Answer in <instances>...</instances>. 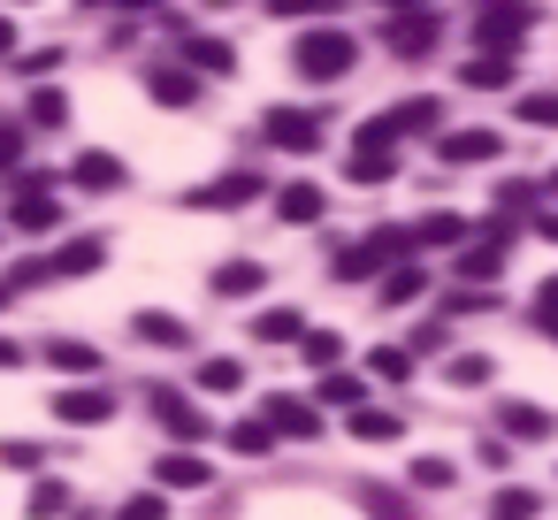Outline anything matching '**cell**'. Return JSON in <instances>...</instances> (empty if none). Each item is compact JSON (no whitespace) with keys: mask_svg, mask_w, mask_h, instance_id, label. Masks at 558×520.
Returning <instances> with one entry per match:
<instances>
[{"mask_svg":"<svg viewBox=\"0 0 558 520\" xmlns=\"http://www.w3.org/2000/svg\"><path fill=\"white\" fill-rule=\"evenodd\" d=\"M24 123H32V131H62V123H70V100H62L54 85H39V93H32V116H24Z\"/></svg>","mask_w":558,"mask_h":520,"instance_id":"cell-34","label":"cell"},{"mask_svg":"<svg viewBox=\"0 0 558 520\" xmlns=\"http://www.w3.org/2000/svg\"><path fill=\"white\" fill-rule=\"evenodd\" d=\"M253 337H260V344H299V337H306V314H299V306H260V314H253Z\"/></svg>","mask_w":558,"mask_h":520,"instance_id":"cell-22","label":"cell"},{"mask_svg":"<svg viewBox=\"0 0 558 520\" xmlns=\"http://www.w3.org/2000/svg\"><path fill=\"white\" fill-rule=\"evenodd\" d=\"M489 520H535V489H497V512Z\"/></svg>","mask_w":558,"mask_h":520,"instance_id":"cell-44","label":"cell"},{"mask_svg":"<svg viewBox=\"0 0 558 520\" xmlns=\"http://www.w3.org/2000/svg\"><path fill=\"white\" fill-rule=\"evenodd\" d=\"M131 337H138V344H161V352H184V344H192V329H184L177 314H154V306L131 314Z\"/></svg>","mask_w":558,"mask_h":520,"instance_id":"cell-18","label":"cell"},{"mask_svg":"<svg viewBox=\"0 0 558 520\" xmlns=\"http://www.w3.org/2000/svg\"><path fill=\"white\" fill-rule=\"evenodd\" d=\"M192 383H199L207 398H238V390H245V367H238L230 352H215V360H199V375H192Z\"/></svg>","mask_w":558,"mask_h":520,"instance_id":"cell-25","label":"cell"},{"mask_svg":"<svg viewBox=\"0 0 558 520\" xmlns=\"http://www.w3.org/2000/svg\"><path fill=\"white\" fill-rule=\"evenodd\" d=\"M253 199H260V177L253 169H230V177H215V184L192 192V207H253Z\"/></svg>","mask_w":558,"mask_h":520,"instance_id":"cell-16","label":"cell"},{"mask_svg":"<svg viewBox=\"0 0 558 520\" xmlns=\"http://www.w3.org/2000/svg\"><path fill=\"white\" fill-rule=\"evenodd\" d=\"M344 428H352L360 444H398V428H405V421H398V413H383V406H360V413H344Z\"/></svg>","mask_w":558,"mask_h":520,"instance_id":"cell-29","label":"cell"},{"mask_svg":"<svg viewBox=\"0 0 558 520\" xmlns=\"http://www.w3.org/2000/svg\"><path fill=\"white\" fill-rule=\"evenodd\" d=\"M466 238H474V230H466V215H451V207L413 222V253H428V245H466Z\"/></svg>","mask_w":558,"mask_h":520,"instance_id":"cell-21","label":"cell"},{"mask_svg":"<svg viewBox=\"0 0 558 520\" xmlns=\"http://www.w3.org/2000/svg\"><path fill=\"white\" fill-rule=\"evenodd\" d=\"M276 215H283V222H322V215H329V192H322V184H283V192H276Z\"/></svg>","mask_w":558,"mask_h":520,"instance_id":"cell-20","label":"cell"},{"mask_svg":"<svg viewBox=\"0 0 558 520\" xmlns=\"http://www.w3.org/2000/svg\"><path fill=\"white\" fill-rule=\"evenodd\" d=\"M413 9H428V0H383V16H413Z\"/></svg>","mask_w":558,"mask_h":520,"instance_id":"cell-49","label":"cell"},{"mask_svg":"<svg viewBox=\"0 0 558 520\" xmlns=\"http://www.w3.org/2000/svg\"><path fill=\"white\" fill-rule=\"evenodd\" d=\"M0 467H39V444L32 436H9V444H0Z\"/></svg>","mask_w":558,"mask_h":520,"instance_id":"cell-45","label":"cell"},{"mask_svg":"<svg viewBox=\"0 0 558 520\" xmlns=\"http://www.w3.org/2000/svg\"><path fill=\"white\" fill-rule=\"evenodd\" d=\"M54 421H70V428H100V421H116V390H100V383H70V390H54Z\"/></svg>","mask_w":558,"mask_h":520,"instance_id":"cell-9","label":"cell"},{"mask_svg":"<svg viewBox=\"0 0 558 520\" xmlns=\"http://www.w3.org/2000/svg\"><path fill=\"white\" fill-rule=\"evenodd\" d=\"M360 505H367L375 520H413V505H405V497H390L383 482H360Z\"/></svg>","mask_w":558,"mask_h":520,"instance_id":"cell-40","label":"cell"},{"mask_svg":"<svg viewBox=\"0 0 558 520\" xmlns=\"http://www.w3.org/2000/svg\"><path fill=\"white\" fill-rule=\"evenodd\" d=\"M39 360H47V367H62V375H77V383L108 367V360H100L93 344H77V337H47V344H39Z\"/></svg>","mask_w":558,"mask_h":520,"instance_id":"cell-17","label":"cell"},{"mask_svg":"<svg viewBox=\"0 0 558 520\" xmlns=\"http://www.w3.org/2000/svg\"><path fill=\"white\" fill-rule=\"evenodd\" d=\"M260 138H268L276 154H314V146H322V116H314V108H268V116H260Z\"/></svg>","mask_w":558,"mask_h":520,"instance_id":"cell-6","label":"cell"},{"mask_svg":"<svg viewBox=\"0 0 558 520\" xmlns=\"http://www.w3.org/2000/svg\"><path fill=\"white\" fill-rule=\"evenodd\" d=\"M260 421H268L276 436H291V444H314V436H322V406H314V398H291V390H276V398L260 406Z\"/></svg>","mask_w":558,"mask_h":520,"instance_id":"cell-10","label":"cell"},{"mask_svg":"<svg viewBox=\"0 0 558 520\" xmlns=\"http://www.w3.org/2000/svg\"><path fill=\"white\" fill-rule=\"evenodd\" d=\"M116 9H131V16H138V9H161V0H116Z\"/></svg>","mask_w":558,"mask_h":520,"instance_id":"cell-52","label":"cell"},{"mask_svg":"<svg viewBox=\"0 0 558 520\" xmlns=\"http://www.w3.org/2000/svg\"><path fill=\"white\" fill-rule=\"evenodd\" d=\"M9 367H24V344H16V337H0V375H9Z\"/></svg>","mask_w":558,"mask_h":520,"instance_id":"cell-48","label":"cell"},{"mask_svg":"<svg viewBox=\"0 0 558 520\" xmlns=\"http://www.w3.org/2000/svg\"><path fill=\"white\" fill-rule=\"evenodd\" d=\"M184 62H192V77H230V70H238V47L215 39V32H192V39H184Z\"/></svg>","mask_w":558,"mask_h":520,"instance_id":"cell-15","label":"cell"},{"mask_svg":"<svg viewBox=\"0 0 558 520\" xmlns=\"http://www.w3.org/2000/svg\"><path fill=\"white\" fill-rule=\"evenodd\" d=\"M535 322H543V337H558V314H535Z\"/></svg>","mask_w":558,"mask_h":520,"instance_id":"cell-53","label":"cell"},{"mask_svg":"<svg viewBox=\"0 0 558 520\" xmlns=\"http://www.w3.org/2000/svg\"><path fill=\"white\" fill-rule=\"evenodd\" d=\"M85 9H116V0H85Z\"/></svg>","mask_w":558,"mask_h":520,"instance_id":"cell-55","label":"cell"},{"mask_svg":"<svg viewBox=\"0 0 558 520\" xmlns=\"http://www.w3.org/2000/svg\"><path fill=\"white\" fill-rule=\"evenodd\" d=\"M428 291V268L421 261H398L390 276H383V306H405V299H421Z\"/></svg>","mask_w":558,"mask_h":520,"instance_id":"cell-30","label":"cell"},{"mask_svg":"<svg viewBox=\"0 0 558 520\" xmlns=\"http://www.w3.org/2000/svg\"><path fill=\"white\" fill-rule=\"evenodd\" d=\"M459 85H466V93H505V85H512V55H474V62L459 70Z\"/></svg>","mask_w":558,"mask_h":520,"instance_id":"cell-23","label":"cell"},{"mask_svg":"<svg viewBox=\"0 0 558 520\" xmlns=\"http://www.w3.org/2000/svg\"><path fill=\"white\" fill-rule=\"evenodd\" d=\"M413 489H451V459H413Z\"/></svg>","mask_w":558,"mask_h":520,"instance_id":"cell-43","label":"cell"},{"mask_svg":"<svg viewBox=\"0 0 558 520\" xmlns=\"http://www.w3.org/2000/svg\"><path fill=\"white\" fill-rule=\"evenodd\" d=\"M527 215H543V207H535V184H497V230H512V222H527Z\"/></svg>","mask_w":558,"mask_h":520,"instance_id":"cell-33","label":"cell"},{"mask_svg":"<svg viewBox=\"0 0 558 520\" xmlns=\"http://www.w3.org/2000/svg\"><path fill=\"white\" fill-rule=\"evenodd\" d=\"M260 283H268L260 261H222V268H215V291H222V299H253Z\"/></svg>","mask_w":558,"mask_h":520,"instance_id":"cell-27","label":"cell"},{"mask_svg":"<svg viewBox=\"0 0 558 520\" xmlns=\"http://www.w3.org/2000/svg\"><path fill=\"white\" fill-rule=\"evenodd\" d=\"M367 375H383V383H413V352H405V344H375V352H367Z\"/></svg>","mask_w":558,"mask_h":520,"instance_id":"cell-36","label":"cell"},{"mask_svg":"<svg viewBox=\"0 0 558 520\" xmlns=\"http://www.w3.org/2000/svg\"><path fill=\"white\" fill-rule=\"evenodd\" d=\"M436 154H444L451 169H474V161H497V154H505V131H482V123H474V131H444Z\"/></svg>","mask_w":558,"mask_h":520,"instance_id":"cell-12","label":"cell"},{"mask_svg":"<svg viewBox=\"0 0 558 520\" xmlns=\"http://www.w3.org/2000/svg\"><path fill=\"white\" fill-rule=\"evenodd\" d=\"M383 39H390V55L421 62V55L444 39V24H436V9H413V16H390V24H383Z\"/></svg>","mask_w":558,"mask_h":520,"instance_id":"cell-11","label":"cell"},{"mask_svg":"<svg viewBox=\"0 0 558 520\" xmlns=\"http://www.w3.org/2000/svg\"><path fill=\"white\" fill-rule=\"evenodd\" d=\"M352 62H360V39L337 32V24H314V32H299V47H291V70H299L306 85H337V77H352Z\"/></svg>","mask_w":558,"mask_h":520,"instance_id":"cell-1","label":"cell"},{"mask_svg":"<svg viewBox=\"0 0 558 520\" xmlns=\"http://www.w3.org/2000/svg\"><path fill=\"white\" fill-rule=\"evenodd\" d=\"M146 93H154V100H169V108H192V100H199V77H192V70H177V62H161V70L146 77Z\"/></svg>","mask_w":558,"mask_h":520,"instance_id":"cell-24","label":"cell"},{"mask_svg":"<svg viewBox=\"0 0 558 520\" xmlns=\"http://www.w3.org/2000/svg\"><path fill=\"white\" fill-rule=\"evenodd\" d=\"M505 261H512V230H497V222H489L482 238H466V245H459V283H466V291H482V283H497V276H505Z\"/></svg>","mask_w":558,"mask_h":520,"instance_id":"cell-5","label":"cell"},{"mask_svg":"<svg viewBox=\"0 0 558 520\" xmlns=\"http://www.w3.org/2000/svg\"><path fill=\"white\" fill-rule=\"evenodd\" d=\"M535 314H558V276H543V291H535Z\"/></svg>","mask_w":558,"mask_h":520,"instance_id":"cell-47","label":"cell"},{"mask_svg":"<svg viewBox=\"0 0 558 520\" xmlns=\"http://www.w3.org/2000/svg\"><path fill=\"white\" fill-rule=\"evenodd\" d=\"M543 192H550V199H558V169H550V177H543Z\"/></svg>","mask_w":558,"mask_h":520,"instance_id":"cell-54","label":"cell"},{"mask_svg":"<svg viewBox=\"0 0 558 520\" xmlns=\"http://www.w3.org/2000/svg\"><path fill=\"white\" fill-rule=\"evenodd\" d=\"M299 352H306V367H322V375H329V367L344 360V337H337V329H306V337H299Z\"/></svg>","mask_w":558,"mask_h":520,"instance_id":"cell-35","label":"cell"},{"mask_svg":"<svg viewBox=\"0 0 558 520\" xmlns=\"http://www.w3.org/2000/svg\"><path fill=\"white\" fill-rule=\"evenodd\" d=\"M0 314H9V283H0Z\"/></svg>","mask_w":558,"mask_h":520,"instance_id":"cell-56","label":"cell"},{"mask_svg":"<svg viewBox=\"0 0 558 520\" xmlns=\"http://www.w3.org/2000/svg\"><path fill=\"white\" fill-rule=\"evenodd\" d=\"M535 32V0H474V47L482 55H512Z\"/></svg>","mask_w":558,"mask_h":520,"instance_id":"cell-4","label":"cell"},{"mask_svg":"<svg viewBox=\"0 0 558 520\" xmlns=\"http://www.w3.org/2000/svg\"><path fill=\"white\" fill-rule=\"evenodd\" d=\"M276 444H283V436H276L260 413H253V421H230V451H245V459H268Z\"/></svg>","mask_w":558,"mask_h":520,"instance_id":"cell-31","label":"cell"},{"mask_svg":"<svg viewBox=\"0 0 558 520\" xmlns=\"http://www.w3.org/2000/svg\"><path fill=\"white\" fill-rule=\"evenodd\" d=\"M398 261H413V230H367L360 245H344L329 268L344 276V283H367V276H390Z\"/></svg>","mask_w":558,"mask_h":520,"instance_id":"cell-3","label":"cell"},{"mask_svg":"<svg viewBox=\"0 0 558 520\" xmlns=\"http://www.w3.org/2000/svg\"><path fill=\"white\" fill-rule=\"evenodd\" d=\"M24 512H32V520H62V512H70V482L39 474V482H32V497H24Z\"/></svg>","mask_w":558,"mask_h":520,"instance_id":"cell-32","label":"cell"},{"mask_svg":"<svg viewBox=\"0 0 558 520\" xmlns=\"http://www.w3.org/2000/svg\"><path fill=\"white\" fill-rule=\"evenodd\" d=\"M535 230H543V238H550V245H558V215H535Z\"/></svg>","mask_w":558,"mask_h":520,"instance_id":"cell-51","label":"cell"},{"mask_svg":"<svg viewBox=\"0 0 558 520\" xmlns=\"http://www.w3.org/2000/svg\"><path fill=\"white\" fill-rule=\"evenodd\" d=\"M116 520H169V489H138V497H123Z\"/></svg>","mask_w":558,"mask_h":520,"instance_id":"cell-41","label":"cell"},{"mask_svg":"<svg viewBox=\"0 0 558 520\" xmlns=\"http://www.w3.org/2000/svg\"><path fill=\"white\" fill-rule=\"evenodd\" d=\"M54 62H62V47H47V55H24V62H16V70H24V77H47V70H54Z\"/></svg>","mask_w":558,"mask_h":520,"instance_id":"cell-46","label":"cell"},{"mask_svg":"<svg viewBox=\"0 0 558 520\" xmlns=\"http://www.w3.org/2000/svg\"><path fill=\"white\" fill-rule=\"evenodd\" d=\"M93 268H108V238H62L54 253H39V261H24L16 268V283H77V276H93Z\"/></svg>","mask_w":558,"mask_h":520,"instance_id":"cell-2","label":"cell"},{"mask_svg":"<svg viewBox=\"0 0 558 520\" xmlns=\"http://www.w3.org/2000/svg\"><path fill=\"white\" fill-rule=\"evenodd\" d=\"M24 146H32V123H0V177H24Z\"/></svg>","mask_w":558,"mask_h":520,"instance_id":"cell-38","label":"cell"},{"mask_svg":"<svg viewBox=\"0 0 558 520\" xmlns=\"http://www.w3.org/2000/svg\"><path fill=\"white\" fill-rule=\"evenodd\" d=\"M520 123H535V131H558V93H520Z\"/></svg>","mask_w":558,"mask_h":520,"instance_id":"cell-42","label":"cell"},{"mask_svg":"<svg viewBox=\"0 0 558 520\" xmlns=\"http://www.w3.org/2000/svg\"><path fill=\"white\" fill-rule=\"evenodd\" d=\"M436 116H444V108H436L428 93H421V100H398V108H383V123H390L398 138H413V131H436Z\"/></svg>","mask_w":558,"mask_h":520,"instance_id":"cell-26","label":"cell"},{"mask_svg":"<svg viewBox=\"0 0 558 520\" xmlns=\"http://www.w3.org/2000/svg\"><path fill=\"white\" fill-rule=\"evenodd\" d=\"M344 0H268V16H299V24H329Z\"/></svg>","mask_w":558,"mask_h":520,"instance_id":"cell-39","label":"cell"},{"mask_svg":"<svg viewBox=\"0 0 558 520\" xmlns=\"http://www.w3.org/2000/svg\"><path fill=\"white\" fill-rule=\"evenodd\" d=\"M146 406H154V421H161L177 444H199V436H215V428H207V413H199L184 390H169V383H154V390H146Z\"/></svg>","mask_w":558,"mask_h":520,"instance_id":"cell-8","label":"cell"},{"mask_svg":"<svg viewBox=\"0 0 558 520\" xmlns=\"http://www.w3.org/2000/svg\"><path fill=\"white\" fill-rule=\"evenodd\" d=\"M497 428H505L512 444H543V436H550L558 421H550V413H543L535 398H505V406H497Z\"/></svg>","mask_w":558,"mask_h":520,"instance_id":"cell-14","label":"cell"},{"mask_svg":"<svg viewBox=\"0 0 558 520\" xmlns=\"http://www.w3.org/2000/svg\"><path fill=\"white\" fill-rule=\"evenodd\" d=\"M154 482H161V489H207L215 474H207V459H199V451H161Z\"/></svg>","mask_w":558,"mask_h":520,"instance_id":"cell-19","label":"cell"},{"mask_svg":"<svg viewBox=\"0 0 558 520\" xmlns=\"http://www.w3.org/2000/svg\"><path fill=\"white\" fill-rule=\"evenodd\" d=\"M444 375H451V390H482L489 383V352H451Z\"/></svg>","mask_w":558,"mask_h":520,"instance_id":"cell-37","label":"cell"},{"mask_svg":"<svg viewBox=\"0 0 558 520\" xmlns=\"http://www.w3.org/2000/svg\"><path fill=\"white\" fill-rule=\"evenodd\" d=\"M0 55H16V24L9 16H0Z\"/></svg>","mask_w":558,"mask_h":520,"instance_id":"cell-50","label":"cell"},{"mask_svg":"<svg viewBox=\"0 0 558 520\" xmlns=\"http://www.w3.org/2000/svg\"><path fill=\"white\" fill-rule=\"evenodd\" d=\"M322 406H344V413H360V406H367V375H352V367H329V375H322Z\"/></svg>","mask_w":558,"mask_h":520,"instance_id":"cell-28","label":"cell"},{"mask_svg":"<svg viewBox=\"0 0 558 520\" xmlns=\"http://www.w3.org/2000/svg\"><path fill=\"white\" fill-rule=\"evenodd\" d=\"M47 184H54V177H16V207H9V222H16V230H32V238L62 230V199H54Z\"/></svg>","mask_w":558,"mask_h":520,"instance_id":"cell-7","label":"cell"},{"mask_svg":"<svg viewBox=\"0 0 558 520\" xmlns=\"http://www.w3.org/2000/svg\"><path fill=\"white\" fill-rule=\"evenodd\" d=\"M70 184H77V192H100V199H108V192H123V184H131V169H123L116 154H77V161H70Z\"/></svg>","mask_w":558,"mask_h":520,"instance_id":"cell-13","label":"cell"}]
</instances>
